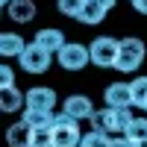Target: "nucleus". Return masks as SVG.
<instances>
[{"label":"nucleus","instance_id":"3","mask_svg":"<svg viewBox=\"0 0 147 147\" xmlns=\"http://www.w3.org/2000/svg\"><path fill=\"white\" fill-rule=\"evenodd\" d=\"M85 132L80 129V121L68 118L65 112H56L53 118V147H80Z\"/></svg>","mask_w":147,"mask_h":147},{"label":"nucleus","instance_id":"25","mask_svg":"<svg viewBox=\"0 0 147 147\" xmlns=\"http://www.w3.org/2000/svg\"><path fill=\"white\" fill-rule=\"evenodd\" d=\"M132 6H136V12H141V15H147V0H132Z\"/></svg>","mask_w":147,"mask_h":147},{"label":"nucleus","instance_id":"29","mask_svg":"<svg viewBox=\"0 0 147 147\" xmlns=\"http://www.w3.org/2000/svg\"><path fill=\"white\" fill-rule=\"evenodd\" d=\"M80 147H82V144H80Z\"/></svg>","mask_w":147,"mask_h":147},{"label":"nucleus","instance_id":"24","mask_svg":"<svg viewBox=\"0 0 147 147\" xmlns=\"http://www.w3.org/2000/svg\"><path fill=\"white\" fill-rule=\"evenodd\" d=\"M94 3H97V6H103L106 12H112V9H115V3H118V0H94Z\"/></svg>","mask_w":147,"mask_h":147},{"label":"nucleus","instance_id":"10","mask_svg":"<svg viewBox=\"0 0 147 147\" xmlns=\"http://www.w3.org/2000/svg\"><path fill=\"white\" fill-rule=\"evenodd\" d=\"M27 109H38V112H53L56 109V91L44 88V85H35L27 91Z\"/></svg>","mask_w":147,"mask_h":147},{"label":"nucleus","instance_id":"12","mask_svg":"<svg viewBox=\"0 0 147 147\" xmlns=\"http://www.w3.org/2000/svg\"><path fill=\"white\" fill-rule=\"evenodd\" d=\"M6 144L9 147H32V127H27L24 121L12 124L6 129Z\"/></svg>","mask_w":147,"mask_h":147},{"label":"nucleus","instance_id":"4","mask_svg":"<svg viewBox=\"0 0 147 147\" xmlns=\"http://www.w3.org/2000/svg\"><path fill=\"white\" fill-rule=\"evenodd\" d=\"M118 50H121V38H112V35H97V38L88 44L91 62H94L97 68H115Z\"/></svg>","mask_w":147,"mask_h":147},{"label":"nucleus","instance_id":"2","mask_svg":"<svg viewBox=\"0 0 147 147\" xmlns=\"http://www.w3.org/2000/svg\"><path fill=\"white\" fill-rule=\"evenodd\" d=\"M147 56V47L141 38H136V35H127V38H121V50H118V62H115V71L121 74H136L144 62Z\"/></svg>","mask_w":147,"mask_h":147},{"label":"nucleus","instance_id":"7","mask_svg":"<svg viewBox=\"0 0 147 147\" xmlns=\"http://www.w3.org/2000/svg\"><path fill=\"white\" fill-rule=\"evenodd\" d=\"M62 112L68 118H74V121H91L94 118V103H91V97H85V94H71V97H65Z\"/></svg>","mask_w":147,"mask_h":147},{"label":"nucleus","instance_id":"19","mask_svg":"<svg viewBox=\"0 0 147 147\" xmlns=\"http://www.w3.org/2000/svg\"><path fill=\"white\" fill-rule=\"evenodd\" d=\"M109 141H112V136H106L100 129H88L82 136V147H109Z\"/></svg>","mask_w":147,"mask_h":147},{"label":"nucleus","instance_id":"28","mask_svg":"<svg viewBox=\"0 0 147 147\" xmlns=\"http://www.w3.org/2000/svg\"><path fill=\"white\" fill-rule=\"evenodd\" d=\"M144 112H147V106H144Z\"/></svg>","mask_w":147,"mask_h":147},{"label":"nucleus","instance_id":"13","mask_svg":"<svg viewBox=\"0 0 147 147\" xmlns=\"http://www.w3.org/2000/svg\"><path fill=\"white\" fill-rule=\"evenodd\" d=\"M0 109H3V112L27 109V94H21L15 85H12V88H0Z\"/></svg>","mask_w":147,"mask_h":147},{"label":"nucleus","instance_id":"9","mask_svg":"<svg viewBox=\"0 0 147 147\" xmlns=\"http://www.w3.org/2000/svg\"><path fill=\"white\" fill-rule=\"evenodd\" d=\"M103 100H106L109 109H129L132 106V88H129V82H112V85H106Z\"/></svg>","mask_w":147,"mask_h":147},{"label":"nucleus","instance_id":"22","mask_svg":"<svg viewBox=\"0 0 147 147\" xmlns=\"http://www.w3.org/2000/svg\"><path fill=\"white\" fill-rule=\"evenodd\" d=\"M15 85V71H12L9 65L0 68V88H12Z\"/></svg>","mask_w":147,"mask_h":147},{"label":"nucleus","instance_id":"15","mask_svg":"<svg viewBox=\"0 0 147 147\" xmlns=\"http://www.w3.org/2000/svg\"><path fill=\"white\" fill-rule=\"evenodd\" d=\"M53 118H56V112H38V109H24V115H21V121L32 129L53 127Z\"/></svg>","mask_w":147,"mask_h":147},{"label":"nucleus","instance_id":"16","mask_svg":"<svg viewBox=\"0 0 147 147\" xmlns=\"http://www.w3.org/2000/svg\"><path fill=\"white\" fill-rule=\"evenodd\" d=\"M103 18H106V9H103V6H97L94 0H85V9L80 12V18H77V21H80V24H88V27H97Z\"/></svg>","mask_w":147,"mask_h":147},{"label":"nucleus","instance_id":"26","mask_svg":"<svg viewBox=\"0 0 147 147\" xmlns=\"http://www.w3.org/2000/svg\"><path fill=\"white\" fill-rule=\"evenodd\" d=\"M0 3H3V6H9V3H15V0H0Z\"/></svg>","mask_w":147,"mask_h":147},{"label":"nucleus","instance_id":"17","mask_svg":"<svg viewBox=\"0 0 147 147\" xmlns=\"http://www.w3.org/2000/svg\"><path fill=\"white\" fill-rule=\"evenodd\" d=\"M129 88H132V106L144 109L147 106V77H136L129 82Z\"/></svg>","mask_w":147,"mask_h":147},{"label":"nucleus","instance_id":"14","mask_svg":"<svg viewBox=\"0 0 147 147\" xmlns=\"http://www.w3.org/2000/svg\"><path fill=\"white\" fill-rule=\"evenodd\" d=\"M6 12H9L12 21H18V24H30V21L35 18V3H32V0H15V3L6 6Z\"/></svg>","mask_w":147,"mask_h":147},{"label":"nucleus","instance_id":"8","mask_svg":"<svg viewBox=\"0 0 147 147\" xmlns=\"http://www.w3.org/2000/svg\"><path fill=\"white\" fill-rule=\"evenodd\" d=\"M32 44H38L41 50L50 53V56H59V50H62L68 41H65V32H62V30H56V27H44V30L35 32Z\"/></svg>","mask_w":147,"mask_h":147},{"label":"nucleus","instance_id":"11","mask_svg":"<svg viewBox=\"0 0 147 147\" xmlns=\"http://www.w3.org/2000/svg\"><path fill=\"white\" fill-rule=\"evenodd\" d=\"M27 47L30 44L24 41V35H15V32H3L0 35V56L3 59H21Z\"/></svg>","mask_w":147,"mask_h":147},{"label":"nucleus","instance_id":"5","mask_svg":"<svg viewBox=\"0 0 147 147\" xmlns=\"http://www.w3.org/2000/svg\"><path fill=\"white\" fill-rule=\"evenodd\" d=\"M56 62L62 65L65 71H82L85 65L91 62V53H88V47H85V44H77V41H68V44L62 47V50H59Z\"/></svg>","mask_w":147,"mask_h":147},{"label":"nucleus","instance_id":"27","mask_svg":"<svg viewBox=\"0 0 147 147\" xmlns=\"http://www.w3.org/2000/svg\"><path fill=\"white\" fill-rule=\"evenodd\" d=\"M136 147H147V141H138V144H136Z\"/></svg>","mask_w":147,"mask_h":147},{"label":"nucleus","instance_id":"23","mask_svg":"<svg viewBox=\"0 0 147 147\" xmlns=\"http://www.w3.org/2000/svg\"><path fill=\"white\" fill-rule=\"evenodd\" d=\"M109 147H136V141H132L129 136H112Z\"/></svg>","mask_w":147,"mask_h":147},{"label":"nucleus","instance_id":"1","mask_svg":"<svg viewBox=\"0 0 147 147\" xmlns=\"http://www.w3.org/2000/svg\"><path fill=\"white\" fill-rule=\"evenodd\" d=\"M132 112L129 109H103V112H94L91 118V129H100L106 136H127V129L132 127Z\"/></svg>","mask_w":147,"mask_h":147},{"label":"nucleus","instance_id":"20","mask_svg":"<svg viewBox=\"0 0 147 147\" xmlns=\"http://www.w3.org/2000/svg\"><path fill=\"white\" fill-rule=\"evenodd\" d=\"M32 147H53V127L32 129Z\"/></svg>","mask_w":147,"mask_h":147},{"label":"nucleus","instance_id":"18","mask_svg":"<svg viewBox=\"0 0 147 147\" xmlns=\"http://www.w3.org/2000/svg\"><path fill=\"white\" fill-rule=\"evenodd\" d=\"M56 9H59V15L80 18V12L85 9V0H56Z\"/></svg>","mask_w":147,"mask_h":147},{"label":"nucleus","instance_id":"21","mask_svg":"<svg viewBox=\"0 0 147 147\" xmlns=\"http://www.w3.org/2000/svg\"><path fill=\"white\" fill-rule=\"evenodd\" d=\"M127 136L132 138V141H147V118H136V121H132V127L127 129Z\"/></svg>","mask_w":147,"mask_h":147},{"label":"nucleus","instance_id":"6","mask_svg":"<svg viewBox=\"0 0 147 147\" xmlns=\"http://www.w3.org/2000/svg\"><path fill=\"white\" fill-rule=\"evenodd\" d=\"M18 62H21V68L27 71V74H44L47 68H50V62H53V59H50V53H44L38 44H30Z\"/></svg>","mask_w":147,"mask_h":147}]
</instances>
